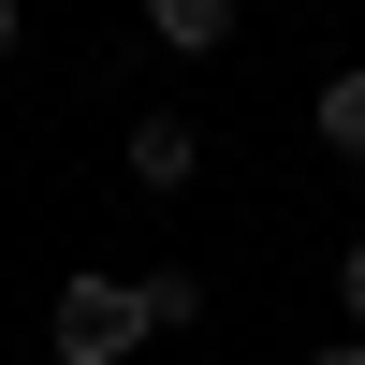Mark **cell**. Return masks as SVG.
<instances>
[{"instance_id":"7a4b0ae2","label":"cell","mask_w":365,"mask_h":365,"mask_svg":"<svg viewBox=\"0 0 365 365\" xmlns=\"http://www.w3.org/2000/svg\"><path fill=\"white\" fill-rule=\"evenodd\" d=\"M190 175H205L190 103H146V117H132V190H190Z\"/></svg>"},{"instance_id":"277c9868","label":"cell","mask_w":365,"mask_h":365,"mask_svg":"<svg viewBox=\"0 0 365 365\" xmlns=\"http://www.w3.org/2000/svg\"><path fill=\"white\" fill-rule=\"evenodd\" d=\"M132 322H146V336H190V322H205V278H190V263L132 278Z\"/></svg>"},{"instance_id":"52a82bcc","label":"cell","mask_w":365,"mask_h":365,"mask_svg":"<svg viewBox=\"0 0 365 365\" xmlns=\"http://www.w3.org/2000/svg\"><path fill=\"white\" fill-rule=\"evenodd\" d=\"M307 365H365V336H322V351H307Z\"/></svg>"},{"instance_id":"5b68a950","label":"cell","mask_w":365,"mask_h":365,"mask_svg":"<svg viewBox=\"0 0 365 365\" xmlns=\"http://www.w3.org/2000/svg\"><path fill=\"white\" fill-rule=\"evenodd\" d=\"M307 132L336 146V161H365V73H322L307 88Z\"/></svg>"},{"instance_id":"3957f363","label":"cell","mask_w":365,"mask_h":365,"mask_svg":"<svg viewBox=\"0 0 365 365\" xmlns=\"http://www.w3.org/2000/svg\"><path fill=\"white\" fill-rule=\"evenodd\" d=\"M146 44L161 58H220L234 44V0H146Z\"/></svg>"},{"instance_id":"6da1fadb","label":"cell","mask_w":365,"mask_h":365,"mask_svg":"<svg viewBox=\"0 0 365 365\" xmlns=\"http://www.w3.org/2000/svg\"><path fill=\"white\" fill-rule=\"evenodd\" d=\"M58 365H117V351H146V322H132V278H58Z\"/></svg>"},{"instance_id":"ba28073f","label":"cell","mask_w":365,"mask_h":365,"mask_svg":"<svg viewBox=\"0 0 365 365\" xmlns=\"http://www.w3.org/2000/svg\"><path fill=\"white\" fill-rule=\"evenodd\" d=\"M0 58H15V0H0Z\"/></svg>"},{"instance_id":"8992f818","label":"cell","mask_w":365,"mask_h":365,"mask_svg":"<svg viewBox=\"0 0 365 365\" xmlns=\"http://www.w3.org/2000/svg\"><path fill=\"white\" fill-rule=\"evenodd\" d=\"M336 322H351V336H365V234H351V249H336Z\"/></svg>"}]
</instances>
